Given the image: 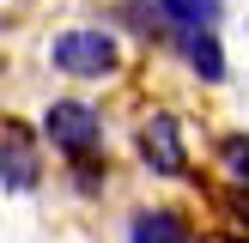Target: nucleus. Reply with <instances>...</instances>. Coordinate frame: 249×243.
<instances>
[{"mask_svg": "<svg viewBox=\"0 0 249 243\" xmlns=\"http://www.w3.org/2000/svg\"><path fill=\"white\" fill-rule=\"evenodd\" d=\"M49 61L73 79H109L122 67V43L104 31V24H73V31H55L49 43Z\"/></svg>", "mask_w": 249, "mask_h": 243, "instance_id": "1", "label": "nucleus"}, {"mask_svg": "<svg viewBox=\"0 0 249 243\" xmlns=\"http://www.w3.org/2000/svg\"><path fill=\"white\" fill-rule=\"evenodd\" d=\"M43 134L61 158H91L104 146V109L85 104V97H55L43 109Z\"/></svg>", "mask_w": 249, "mask_h": 243, "instance_id": "2", "label": "nucleus"}, {"mask_svg": "<svg viewBox=\"0 0 249 243\" xmlns=\"http://www.w3.org/2000/svg\"><path fill=\"white\" fill-rule=\"evenodd\" d=\"M140 164L152 170V176H182V170H189V152H182V122L170 116V109H158V116L140 122Z\"/></svg>", "mask_w": 249, "mask_h": 243, "instance_id": "3", "label": "nucleus"}, {"mask_svg": "<svg viewBox=\"0 0 249 243\" xmlns=\"http://www.w3.org/2000/svg\"><path fill=\"white\" fill-rule=\"evenodd\" d=\"M36 182H43V158H36V146L24 140L18 128H6V140H0V189H6V194H31Z\"/></svg>", "mask_w": 249, "mask_h": 243, "instance_id": "4", "label": "nucleus"}, {"mask_svg": "<svg viewBox=\"0 0 249 243\" xmlns=\"http://www.w3.org/2000/svg\"><path fill=\"white\" fill-rule=\"evenodd\" d=\"M128 243H195V231L177 207H140L128 219Z\"/></svg>", "mask_w": 249, "mask_h": 243, "instance_id": "5", "label": "nucleus"}, {"mask_svg": "<svg viewBox=\"0 0 249 243\" xmlns=\"http://www.w3.org/2000/svg\"><path fill=\"white\" fill-rule=\"evenodd\" d=\"M177 49L189 55V67L201 73L207 85L225 79V49H219V36H213V31H182V36H177Z\"/></svg>", "mask_w": 249, "mask_h": 243, "instance_id": "6", "label": "nucleus"}, {"mask_svg": "<svg viewBox=\"0 0 249 243\" xmlns=\"http://www.w3.org/2000/svg\"><path fill=\"white\" fill-rule=\"evenodd\" d=\"M225 0H164V18H177L182 31H213Z\"/></svg>", "mask_w": 249, "mask_h": 243, "instance_id": "7", "label": "nucleus"}, {"mask_svg": "<svg viewBox=\"0 0 249 243\" xmlns=\"http://www.w3.org/2000/svg\"><path fill=\"white\" fill-rule=\"evenodd\" d=\"M219 164L237 176V189H249V134H231V140H225V152H219Z\"/></svg>", "mask_w": 249, "mask_h": 243, "instance_id": "8", "label": "nucleus"}, {"mask_svg": "<svg viewBox=\"0 0 249 243\" xmlns=\"http://www.w3.org/2000/svg\"><path fill=\"white\" fill-rule=\"evenodd\" d=\"M91 158H97V152H91ZM91 158H73V182H79V194H97V189L109 182V170L91 164Z\"/></svg>", "mask_w": 249, "mask_h": 243, "instance_id": "9", "label": "nucleus"}, {"mask_svg": "<svg viewBox=\"0 0 249 243\" xmlns=\"http://www.w3.org/2000/svg\"><path fill=\"white\" fill-rule=\"evenodd\" d=\"M207 243H249L243 231H219V237H207Z\"/></svg>", "mask_w": 249, "mask_h": 243, "instance_id": "10", "label": "nucleus"}]
</instances>
